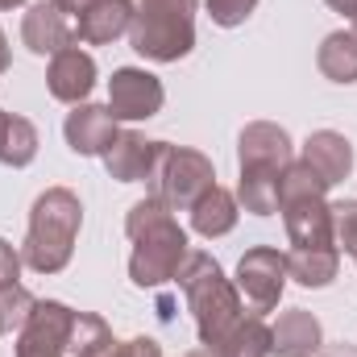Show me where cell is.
<instances>
[{"instance_id":"6da1fadb","label":"cell","mask_w":357,"mask_h":357,"mask_svg":"<svg viewBox=\"0 0 357 357\" xmlns=\"http://www.w3.org/2000/svg\"><path fill=\"white\" fill-rule=\"evenodd\" d=\"M125 233L133 241V258H129V278L142 291H154L162 282H171L178 274V266L187 262V233L175 220V212L158 199L146 195L129 208L125 216Z\"/></svg>"},{"instance_id":"7a4b0ae2","label":"cell","mask_w":357,"mask_h":357,"mask_svg":"<svg viewBox=\"0 0 357 357\" xmlns=\"http://www.w3.org/2000/svg\"><path fill=\"white\" fill-rule=\"evenodd\" d=\"M175 282L187 295V307L195 316V333H199V345L204 349H216L225 341V333L245 316V303H241V291L237 282L225 278L220 262L204 250H191L187 262L178 266Z\"/></svg>"},{"instance_id":"3957f363","label":"cell","mask_w":357,"mask_h":357,"mask_svg":"<svg viewBox=\"0 0 357 357\" xmlns=\"http://www.w3.org/2000/svg\"><path fill=\"white\" fill-rule=\"evenodd\" d=\"M84 225V204L71 187H46L29 208V233L21 245V262L33 274H59L75 254V237Z\"/></svg>"},{"instance_id":"277c9868","label":"cell","mask_w":357,"mask_h":357,"mask_svg":"<svg viewBox=\"0 0 357 357\" xmlns=\"http://www.w3.org/2000/svg\"><path fill=\"white\" fill-rule=\"evenodd\" d=\"M129 42L150 63H178L195 46V0H133Z\"/></svg>"},{"instance_id":"5b68a950","label":"cell","mask_w":357,"mask_h":357,"mask_svg":"<svg viewBox=\"0 0 357 357\" xmlns=\"http://www.w3.org/2000/svg\"><path fill=\"white\" fill-rule=\"evenodd\" d=\"M154 195L171 208V212H191V204L216 187V167L208 154L199 150H187V146H171L162 142L158 150V167H154Z\"/></svg>"},{"instance_id":"8992f818","label":"cell","mask_w":357,"mask_h":357,"mask_svg":"<svg viewBox=\"0 0 357 357\" xmlns=\"http://www.w3.org/2000/svg\"><path fill=\"white\" fill-rule=\"evenodd\" d=\"M282 287H287V254H278L270 245H254V250L241 254V262H237V291H241V299L250 303L254 316H266V312L278 307Z\"/></svg>"},{"instance_id":"52a82bcc","label":"cell","mask_w":357,"mask_h":357,"mask_svg":"<svg viewBox=\"0 0 357 357\" xmlns=\"http://www.w3.org/2000/svg\"><path fill=\"white\" fill-rule=\"evenodd\" d=\"M75 312L59 299H38L29 324L17 333V357H71Z\"/></svg>"},{"instance_id":"ba28073f","label":"cell","mask_w":357,"mask_h":357,"mask_svg":"<svg viewBox=\"0 0 357 357\" xmlns=\"http://www.w3.org/2000/svg\"><path fill=\"white\" fill-rule=\"evenodd\" d=\"M162 100H167L162 79L150 75L146 67H121L108 79V108H112L116 121H129V125L150 121V116L162 112Z\"/></svg>"},{"instance_id":"9c48e42d","label":"cell","mask_w":357,"mask_h":357,"mask_svg":"<svg viewBox=\"0 0 357 357\" xmlns=\"http://www.w3.org/2000/svg\"><path fill=\"white\" fill-rule=\"evenodd\" d=\"M121 121L112 116V108L108 104H75V112H67V121H63V137H67V146L75 150V154H84V158H104L108 154V146L116 142V129Z\"/></svg>"},{"instance_id":"30bf717a","label":"cell","mask_w":357,"mask_h":357,"mask_svg":"<svg viewBox=\"0 0 357 357\" xmlns=\"http://www.w3.org/2000/svg\"><path fill=\"white\" fill-rule=\"evenodd\" d=\"M237 162L241 167H266V171H287L295 162L291 133L274 121H250L237 137Z\"/></svg>"},{"instance_id":"8fae6325","label":"cell","mask_w":357,"mask_h":357,"mask_svg":"<svg viewBox=\"0 0 357 357\" xmlns=\"http://www.w3.org/2000/svg\"><path fill=\"white\" fill-rule=\"evenodd\" d=\"M21 42L29 46V54L54 59L59 50L75 46V29H71L67 13H63L54 0H38V4H29L25 21H21Z\"/></svg>"},{"instance_id":"7c38bea8","label":"cell","mask_w":357,"mask_h":357,"mask_svg":"<svg viewBox=\"0 0 357 357\" xmlns=\"http://www.w3.org/2000/svg\"><path fill=\"white\" fill-rule=\"evenodd\" d=\"M291 250H316V245H333V204L324 195L312 199H287L278 204Z\"/></svg>"},{"instance_id":"4fadbf2b","label":"cell","mask_w":357,"mask_h":357,"mask_svg":"<svg viewBox=\"0 0 357 357\" xmlns=\"http://www.w3.org/2000/svg\"><path fill=\"white\" fill-rule=\"evenodd\" d=\"M158 150H162V142H150L137 129H121L116 142L104 154V167H108V175L116 183H146V178H154Z\"/></svg>"},{"instance_id":"5bb4252c","label":"cell","mask_w":357,"mask_h":357,"mask_svg":"<svg viewBox=\"0 0 357 357\" xmlns=\"http://www.w3.org/2000/svg\"><path fill=\"white\" fill-rule=\"evenodd\" d=\"M324 349V328L307 307H287L270 324V357H312Z\"/></svg>"},{"instance_id":"9a60e30c","label":"cell","mask_w":357,"mask_h":357,"mask_svg":"<svg viewBox=\"0 0 357 357\" xmlns=\"http://www.w3.org/2000/svg\"><path fill=\"white\" fill-rule=\"evenodd\" d=\"M46 88L54 100L63 104H84L96 88V59L79 46H67L50 59V71H46Z\"/></svg>"},{"instance_id":"2e32d148","label":"cell","mask_w":357,"mask_h":357,"mask_svg":"<svg viewBox=\"0 0 357 357\" xmlns=\"http://www.w3.org/2000/svg\"><path fill=\"white\" fill-rule=\"evenodd\" d=\"M299 158L328 183V191H333L337 183H345L349 171H354V146H349V137L337 133V129H316V133L303 142V154H299Z\"/></svg>"},{"instance_id":"e0dca14e","label":"cell","mask_w":357,"mask_h":357,"mask_svg":"<svg viewBox=\"0 0 357 357\" xmlns=\"http://www.w3.org/2000/svg\"><path fill=\"white\" fill-rule=\"evenodd\" d=\"M129 25H133V0H96L75 17V42L104 46L129 33Z\"/></svg>"},{"instance_id":"ac0fdd59","label":"cell","mask_w":357,"mask_h":357,"mask_svg":"<svg viewBox=\"0 0 357 357\" xmlns=\"http://www.w3.org/2000/svg\"><path fill=\"white\" fill-rule=\"evenodd\" d=\"M237 216H241V204H237V195L225 191V187H208V191L191 204V229H195L199 237H208V241L233 233V229H237Z\"/></svg>"},{"instance_id":"d6986e66","label":"cell","mask_w":357,"mask_h":357,"mask_svg":"<svg viewBox=\"0 0 357 357\" xmlns=\"http://www.w3.org/2000/svg\"><path fill=\"white\" fill-rule=\"evenodd\" d=\"M71 357H137V341H116L112 328H108L100 316H91V312H75Z\"/></svg>"},{"instance_id":"ffe728a7","label":"cell","mask_w":357,"mask_h":357,"mask_svg":"<svg viewBox=\"0 0 357 357\" xmlns=\"http://www.w3.org/2000/svg\"><path fill=\"white\" fill-rule=\"evenodd\" d=\"M341 270V250L337 245H316V250H291L287 254V278L299 287H328Z\"/></svg>"},{"instance_id":"44dd1931","label":"cell","mask_w":357,"mask_h":357,"mask_svg":"<svg viewBox=\"0 0 357 357\" xmlns=\"http://www.w3.org/2000/svg\"><path fill=\"white\" fill-rule=\"evenodd\" d=\"M316 67L324 79L333 84H357V38L354 29H337L320 42L316 50Z\"/></svg>"},{"instance_id":"7402d4cb","label":"cell","mask_w":357,"mask_h":357,"mask_svg":"<svg viewBox=\"0 0 357 357\" xmlns=\"http://www.w3.org/2000/svg\"><path fill=\"white\" fill-rule=\"evenodd\" d=\"M278 178H282V171H266V167H241L237 204H241L250 216H274V212H278Z\"/></svg>"},{"instance_id":"603a6c76","label":"cell","mask_w":357,"mask_h":357,"mask_svg":"<svg viewBox=\"0 0 357 357\" xmlns=\"http://www.w3.org/2000/svg\"><path fill=\"white\" fill-rule=\"evenodd\" d=\"M38 158V129L25 116H13L0 108V162L4 167H29Z\"/></svg>"},{"instance_id":"cb8c5ba5","label":"cell","mask_w":357,"mask_h":357,"mask_svg":"<svg viewBox=\"0 0 357 357\" xmlns=\"http://www.w3.org/2000/svg\"><path fill=\"white\" fill-rule=\"evenodd\" d=\"M212 354L216 357H270V324L262 316H241Z\"/></svg>"},{"instance_id":"d4e9b609","label":"cell","mask_w":357,"mask_h":357,"mask_svg":"<svg viewBox=\"0 0 357 357\" xmlns=\"http://www.w3.org/2000/svg\"><path fill=\"white\" fill-rule=\"evenodd\" d=\"M312 195H328V183L316 175L303 158H295L282 178H278V204H287V199H312Z\"/></svg>"},{"instance_id":"484cf974","label":"cell","mask_w":357,"mask_h":357,"mask_svg":"<svg viewBox=\"0 0 357 357\" xmlns=\"http://www.w3.org/2000/svg\"><path fill=\"white\" fill-rule=\"evenodd\" d=\"M33 307H38V299H33L21 282L0 287V328H4V333H21V328L29 324Z\"/></svg>"},{"instance_id":"4316f807","label":"cell","mask_w":357,"mask_h":357,"mask_svg":"<svg viewBox=\"0 0 357 357\" xmlns=\"http://www.w3.org/2000/svg\"><path fill=\"white\" fill-rule=\"evenodd\" d=\"M333 245L341 254H357V199L333 204Z\"/></svg>"},{"instance_id":"83f0119b","label":"cell","mask_w":357,"mask_h":357,"mask_svg":"<svg viewBox=\"0 0 357 357\" xmlns=\"http://www.w3.org/2000/svg\"><path fill=\"white\" fill-rule=\"evenodd\" d=\"M208 4V17L220 25V29H237L250 21V13L258 8V0H204Z\"/></svg>"},{"instance_id":"f1b7e54d","label":"cell","mask_w":357,"mask_h":357,"mask_svg":"<svg viewBox=\"0 0 357 357\" xmlns=\"http://www.w3.org/2000/svg\"><path fill=\"white\" fill-rule=\"evenodd\" d=\"M21 278V254L0 237V287H8V282H17Z\"/></svg>"},{"instance_id":"f546056e","label":"cell","mask_w":357,"mask_h":357,"mask_svg":"<svg viewBox=\"0 0 357 357\" xmlns=\"http://www.w3.org/2000/svg\"><path fill=\"white\" fill-rule=\"evenodd\" d=\"M137 341V357H162V345L154 337H133Z\"/></svg>"},{"instance_id":"4dcf8cb0","label":"cell","mask_w":357,"mask_h":357,"mask_svg":"<svg viewBox=\"0 0 357 357\" xmlns=\"http://www.w3.org/2000/svg\"><path fill=\"white\" fill-rule=\"evenodd\" d=\"M324 4H328L333 13H341V17H349V21L357 17V0H324Z\"/></svg>"},{"instance_id":"1f68e13d","label":"cell","mask_w":357,"mask_h":357,"mask_svg":"<svg viewBox=\"0 0 357 357\" xmlns=\"http://www.w3.org/2000/svg\"><path fill=\"white\" fill-rule=\"evenodd\" d=\"M54 4H59V8H63L67 17H79V13H84L88 4H96V0H54Z\"/></svg>"},{"instance_id":"d6a6232c","label":"cell","mask_w":357,"mask_h":357,"mask_svg":"<svg viewBox=\"0 0 357 357\" xmlns=\"http://www.w3.org/2000/svg\"><path fill=\"white\" fill-rule=\"evenodd\" d=\"M8 63H13V50H8V38H4V29H0V75L8 71Z\"/></svg>"},{"instance_id":"836d02e7","label":"cell","mask_w":357,"mask_h":357,"mask_svg":"<svg viewBox=\"0 0 357 357\" xmlns=\"http://www.w3.org/2000/svg\"><path fill=\"white\" fill-rule=\"evenodd\" d=\"M324 357H357V349H349V345H337V349H328Z\"/></svg>"},{"instance_id":"e575fe53","label":"cell","mask_w":357,"mask_h":357,"mask_svg":"<svg viewBox=\"0 0 357 357\" xmlns=\"http://www.w3.org/2000/svg\"><path fill=\"white\" fill-rule=\"evenodd\" d=\"M25 0H0V8H21Z\"/></svg>"},{"instance_id":"d590c367","label":"cell","mask_w":357,"mask_h":357,"mask_svg":"<svg viewBox=\"0 0 357 357\" xmlns=\"http://www.w3.org/2000/svg\"><path fill=\"white\" fill-rule=\"evenodd\" d=\"M187 357H216L212 349H195V354H187Z\"/></svg>"},{"instance_id":"8d00e7d4","label":"cell","mask_w":357,"mask_h":357,"mask_svg":"<svg viewBox=\"0 0 357 357\" xmlns=\"http://www.w3.org/2000/svg\"><path fill=\"white\" fill-rule=\"evenodd\" d=\"M354 38H357V17H354Z\"/></svg>"},{"instance_id":"74e56055","label":"cell","mask_w":357,"mask_h":357,"mask_svg":"<svg viewBox=\"0 0 357 357\" xmlns=\"http://www.w3.org/2000/svg\"><path fill=\"white\" fill-rule=\"evenodd\" d=\"M0 337H4V328H0Z\"/></svg>"},{"instance_id":"f35d334b","label":"cell","mask_w":357,"mask_h":357,"mask_svg":"<svg viewBox=\"0 0 357 357\" xmlns=\"http://www.w3.org/2000/svg\"><path fill=\"white\" fill-rule=\"evenodd\" d=\"M354 262H357V254H354Z\"/></svg>"}]
</instances>
